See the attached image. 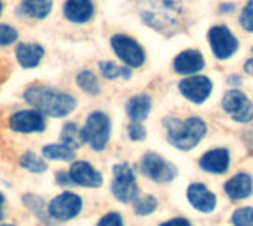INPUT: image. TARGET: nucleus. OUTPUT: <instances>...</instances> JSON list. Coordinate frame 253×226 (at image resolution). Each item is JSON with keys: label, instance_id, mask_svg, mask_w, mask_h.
Segmentation results:
<instances>
[{"label": "nucleus", "instance_id": "a878e982", "mask_svg": "<svg viewBox=\"0 0 253 226\" xmlns=\"http://www.w3.org/2000/svg\"><path fill=\"white\" fill-rule=\"evenodd\" d=\"M157 206L159 201L154 195H144V197H138L133 201V212L138 216H148L156 212Z\"/></svg>", "mask_w": 253, "mask_h": 226}, {"label": "nucleus", "instance_id": "6e6552de", "mask_svg": "<svg viewBox=\"0 0 253 226\" xmlns=\"http://www.w3.org/2000/svg\"><path fill=\"white\" fill-rule=\"evenodd\" d=\"M82 207H83L82 198L71 191H65L56 195L55 198H52V201L47 206V215L53 221L67 222L77 218L82 212Z\"/></svg>", "mask_w": 253, "mask_h": 226}, {"label": "nucleus", "instance_id": "f704fd0d", "mask_svg": "<svg viewBox=\"0 0 253 226\" xmlns=\"http://www.w3.org/2000/svg\"><path fill=\"white\" fill-rule=\"evenodd\" d=\"M159 226H193L191 222L185 218H173L170 221H166L163 224H160Z\"/></svg>", "mask_w": 253, "mask_h": 226}, {"label": "nucleus", "instance_id": "1a4fd4ad", "mask_svg": "<svg viewBox=\"0 0 253 226\" xmlns=\"http://www.w3.org/2000/svg\"><path fill=\"white\" fill-rule=\"evenodd\" d=\"M208 37H209V43H211L213 55L221 61L231 58L239 49V41L236 36L225 25L212 27L209 30Z\"/></svg>", "mask_w": 253, "mask_h": 226}, {"label": "nucleus", "instance_id": "423d86ee", "mask_svg": "<svg viewBox=\"0 0 253 226\" xmlns=\"http://www.w3.org/2000/svg\"><path fill=\"white\" fill-rule=\"evenodd\" d=\"M141 172L145 178L154 181L156 184H169L178 176V169L175 164L163 158L157 152H147L141 158Z\"/></svg>", "mask_w": 253, "mask_h": 226}, {"label": "nucleus", "instance_id": "f3484780", "mask_svg": "<svg viewBox=\"0 0 253 226\" xmlns=\"http://www.w3.org/2000/svg\"><path fill=\"white\" fill-rule=\"evenodd\" d=\"M205 68V58L200 50L188 49L176 55L173 61V70L178 74L182 75H191L197 74Z\"/></svg>", "mask_w": 253, "mask_h": 226}, {"label": "nucleus", "instance_id": "2f4dec72", "mask_svg": "<svg viewBox=\"0 0 253 226\" xmlns=\"http://www.w3.org/2000/svg\"><path fill=\"white\" fill-rule=\"evenodd\" d=\"M127 135H129L130 141L139 142V141H144V139H145V136H147V130H145V127H144L141 123H135V121H132V123L127 126Z\"/></svg>", "mask_w": 253, "mask_h": 226}, {"label": "nucleus", "instance_id": "a211bd4d", "mask_svg": "<svg viewBox=\"0 0 253 226\" xmlns=\"http://www.w3.org/2000/svg\"><path fill=\"white\" fill-rule=\"evenodd\" d=\"M15 56L22 68L33 70L42 62L44 49L39 43H19L15 49Z\"/></svg>", "mask_w": 253, "mask_h": 226}, {"label": "nucleus", "instance_id": "412c9836", "mask_svg": "<svg viewBox=\"0 0 253 226\" xmlns=\"http://www.w3.org/2000/svg\"><path fill=\"white\" fill-rule=\"evenodd\" d=\"M53 7L52 0H21L18 12L33 19H44Z\"/></svg>", "mask_w": 253, "mask_h": 226}, {"label": "nucleus", "instance_id": "393cba45", "mask_svg": "<svg viewBox=\"0 0 253 226\" xmlns=\"http://www.w3.org/2000/svg\"><path fill=\"white\" fill-rule=\"evenodd\" d=\"M19 164H21L22 169H25V170H28L31 173H36V175L44 173L47 170V164L44 163V160L40 158L39 155H36L31 151H27V152H24L21 155Z\"/></svg>", "mask_w": 253, "mask_h": 226}, {"label": "nucleus", "instance_id": "72a5a7b5", "mask_svg": "<svg viewBox=\"0 0 253 226\" xmlns=\"http://www.w3.org/2000/svg\"><path fill=\"white\" fill-rule=\"evenodd\" d=\"M55 182L58 185H61V187H71V185H74L71 178H70V175H68V172H56L55 173Z\"/></svg>", "mask_w": 253, "mask_h": 226}, {"label": "nucleus", "instance_id": "bb28decb", "mask_svg": "<svg viewBox=\"0 0 253 226\" xmlns=\"http://www.w3.org/2000/svg\"><path fill=\"white\" fill-rule=\"evenodd\" d=\"M22 203L40 219H43V215L47 213V209L44 207V201L37 197V195H33V194H25L22 197Z\"/></svg>", "mask_w": 253, "mask_h": 226}, {"label": "nucleus", "instance_id": "f03ea898", "mask_svg": "<svg viewBox=\"0 0 253 226\" xmlns=\"http://www.w3.org/2000/svg\"><path fill=\"white\" fill-rule=\"evenodd\" d=\"M24 99L44 117L62 118L77 107V99L65 92L46 86H31L24 92Z\"/></svg>", "mask_w": 253, "mask_h": 226}, {"label": "nucleus", "instance_id": "b1692460", "mask_svg": "<svg viewBox=\"0 0 253 226\" xmlns=\"http://www.w3.org/2000/svg\"><path fill=\"white\" fill-rule=\"evenodd\" d=\"M76 83L79 86V89H82L83 92H86L87 95H99L101 93V84L98 77L89 71V70H83L77 74L76 77Z\"/></svg>", "mask_w": 253, "mask_h": 226}, {"label": "nucleus", "instance_id": "dca6fc26", "mask_svg": "<svg viewBox=\"0 0 253 226\" xmlns=\"http://www.w3.org/2000/svg\"><path fill=\"white\" fill-rule=\"evenodd\" d=\"M224 191L227 197L233 201H242L252 195L253 192V179L252 176L246 172H239L233 178H230L225 185Z\"/></svg>", "mask_w": 253, "mask_h": 226}, {"label": "nucleus", "instance_id": "20e7f679", "mask_svg": "<svg viewBox=\"0 0 253 226\" xmlns=\"http://www.w3.org/2000/svg\"><path fill=\"white\" fill-rule=\"evenodd\" d=\"M84 144L93 151L101 152L107 148L111 135V120L102 111H93L87 115L84 126L82 127Z\"/></svg>", "mask_w": 253, "mask_h": 226}, {"label": "nucleus", "instance_id": "39448f33", "mask_svg": "<svg viewBox=\"0 0 253 226\" xmlns=\"http://www.w3.org/2000/svg\"><path fill=\"white\" fill-rule=\"evenodd\" d=\"M111 192L114 198L123 204L133 203L138 198L139 189L136 185V176L127 163H119L113 167Z\"/></svg>", "mask_w": 253, "mask_h": 226}, {"label": "nucleus", "instance_id": "4468645a", "mask_svg": "<svg viewBox=\"0 0 253 226\" xmlns=\"http://www.w3.org/2000/svg\"><path fill=\"white\" fill-rule=\"evenodd\" d=\"M187 198L191 207L200 213H213L216 209V195L205 184H191L187 189Z\"/></svg>", "mask_w": 253, "mask_h": 226}, {"label": "nucleus", "instance_id": "c85d7f7f", "mask_svg": "<svg viewBox=\"0 0 253 226\" xmlns=\"http://www.w3.org/2000/svg\"><path fill=\"white\" fill-rule=\"evenodd\" d=\"M98 67L107 80H116L117 77H122V67L116 65L111 61H101Z\"/></svg>", "mask_w": 253, "mask_h": 226}, {"label": "nucleus", "instance_id": "6ab92c4d", "mask_svg": "<svg viewBox=\"0 0 253 226\" xmlns=\"http://www.w3.org/2000/svg\"><path fill=\"white\" fill-rule=\"evenodd\" d=\"M95 7L92 0H65L64 15L74 24H84L92 19Z\"/></svg>", "mask_w": 253, "mask_h": 226}, {"label": "nucleus", "instance_id": "4be33fe9", "mask_svg": "<svg viewBox=\"0 0 253 226\" xmlns=\"http://www.w3.org/2000/svg\"><path fill=\"white\" fill-rule=\"evenodd\" d=\"M59 139H61L62 145H65L67 148H70L73 151L80 148L82 145H84L82 127H79V124H76V123H67L59 133Z\"/></svg>", "mask_w": 253, "mask_h": 226}, {"label": "nucleus", "instance_id": "aec40b11", "mask_svg": "<svg viewBox=\"0 0 253 226\" xmlns=\"http://www.w3.org/2000/svg\"><path fill=\"white\" fill-rule=\"evenodd\" d=\"M150 111H151V98L145 93L130 98L126 104V114L135 123L144 121L148 117Z\"/></svg>", "mask_w": 253, "mask_h": 226}, {"label": "nucleus", "instance_id": "2eb2a0df", "mask_svg": "<svg viewBox=\"0 0 253 226\" xmlns=\"http://www.w3.org/2000/svg\"><path fill=\"white\" fill-rule=\"evenodd\" d=\"M230 161H231V155L227 148H213L200 157L199 166L206 173L224 175L228 172Z\"/></svg>", "mask_w": 253, "mask_h": 226}, {"label": "nucleus", "instance_id": "f257e3e1", "mask_svg": "<svg viewBox=\"0 0 253 226\" xmlns=\"http://www.w3.org/2000/svg\"><path fill=\"white\" fill-rule=\"evenodd\" d=\"M141 19L160 33H175L188 21L187 0H139Z\"/></svg>", "mask_w": 253, "mask_h": 226}, {"label": "nucleus", "instance_id": "5701e85b", "mask_svg": "<svg viewBox=\"0 0 253 226\" xmlns=\"http://www.w3.org/2000/svg\"><path fill=\"white\" fill-rule=\"evenodd\" d=\"M42 155L46 160H58V161H73L76 152L67 148L62 144H49L42 148Z\"/></svg>", "mask_w": 253, "mask_h": 226}, {"label": "nucleus", "instance_id": "c9c22d12", "mask_svg": "<svg viewBox=\"0 0 253 226\" xmlns=\"http://www.w3.org/2000/svg\"><path fill=\"white\" fill-rule=\"evenodd\" d=\"M245 71H246L248 74H253V58L252 59H249V61L245 64Z\"/></svg>", "mask_w": 253, "mask_h": 226}, {"label": "nucleus", "instance_id": "7c9ffc66", "mask_svg": "<svg viewBox=\"0 0 253 226\" xmlns=\"http://www.w3.org/2000/svg\"><path fill=\"white\" fill-rule=\"evenodd\" d=\"M240 25L248 31L253 33V0H249L240 13Z\"/></svg>", "mask_w": 253, "mask_h": 226}, {"label": "nucleus", "instance_id": "c756f323", "mask_svg": "<svg viewBox=\"0 0 253 226\" xmlns=\"http://www.w3.org/2000/svg\"><path fill=\"white\" fill-rule=\"evenodd\" d=\"M18 38V31L7 25V24H0V46H9L15 43Z\"/></svg>", "mask_w": 253, "mask_h": 226}, {"label": "nucleus", "instance_id": "473e14b6", "mask_svg": "<svg viewBox=\"0 0 253 226\" xmlns=\"http://www.w3.org/2000/svg\"><path fill=\"white\" fill-rule=\"evenodd\" d=\"M96 226H125V224H123V218H122L120 213L110 212V213L104 215L99 219V222H98Z\"/></svg>", "mask_w": 253, "mask_h": 226}, {"label": "nucleus", "instance_id": "cd10ccee", "mask_svg": "<svg viewBox=\"0 0 253 226\" xmlns=\"http://www.w3.org/2000/svg\"><path fill=\"white\" fill-rule=\"evenodd\" d=\"M231 224L234 226H253V207H240L231 216Z\"/></svg>", "mask_w": 253, "mask_h": 226}, {"label": "nucleus", "instance_id": "ea45409f", "mask_svg": "<svg viewBox=\"0 0 253 226\" xmlns=\"http://www.w3.org/2000/svg\"><path fill=\"white\" fill-rule=\"evenodd\" d=\"M0 226H13V225H7V224H0Z\"/></svg>", "mask_w": 253, "mask_h": 226}, {"label": "nucleus", "instance_id": "9d476101", "mask_svg": "<svg viewBox=\"0 0 253 226\" xmlns=\"http://www.w3.org/2000/svg\"><path fill=\"white\" fill-rule=\"evenodd\" d=\"M224 111L237 123H249L253 120V102L240 90H230L222 99Z\"/></svg>", "mask_w": 253, "mask_h": 226}, {"label": "nucleus", "instance_id": "7ed1b4c3", "mask_svg": "<svg viewBox=\"0 0 253 226\" xmlns=\"http://www.w3.org/2000/svg\"><path fill=\"white\" fill-rule=\"evenodd\" d=\"M163 124L166 127L169 144L181 151H190L196 148L208 133L206 123L199 117H188L185 120L166 117Z\"/></svg>", "mask_w": 253, "mask_h": 226}, {"label": "nucleus", "instance_id": "58836bf2", "mask_svg": "<svg viewBox=\"0 0 253 226\" xmlns=\"http://www.w3.org/2000/svg\"><path fill=\"white\" fill-rule=\"evenodd\" d=\"M1 13H3V1L0 0V16H1Z\"/></svg>", "mask_w": 253, "mask_h": 226}, {"label": "nucleus", "instance_id": "4c0bfd02", "mask_svg": "<svg viewBox=\"0 0 253 226\" xmlns=\"http://www.w3.org/2000/svg\"><path fill=\"white\" fill-rule=\"evenodd\" d=\"M3 206H4V195L0 192V221L3 219Z\"/></svg>", "mask_w": 253, "mask_h": 226}, {"label": "nucleus", "instance_id": "0eeeda50", "mask_svg": "<svg viewBox=\"0 0 253 226\" xmlns=\"http://www.w3.org/2000/svg\"><path fill=\"white\" fill-rule=\"evenodd\" d=\"M111 47L122 62L129 68H139L145 62V50L132 37L126 34H114L111 37Z\"/></svg>", "mask_w": 253, "mask_h": 226}, {"label": "nucleus", "instance_id": "9b49d317", "mask_svg": "<svg viewBox=\"0 0 253 226\" xmlns=\"http://www.w3.org/2000/svg\"><path fill=\"white\" fill-rule=\"evenodd\" d=\"M9 127L16 133H42L46 129V118L36 110H21L9 117Z\"/></svg>", "mask_w": 253, "mask_h": 226}, {"label": "nucleus", "instance_id": "ddd939ff", "mask_svg": "<svg viewBox=\"0 0 253 226\" xmlns=\"http://www.w3.org/2000/svg\"><path fill=\"white\" fill-rule=\"evenodd\" d=\"M68 175H70L74 187L99 188L104 184L102 175L89 161H74L70 166Z\"/></svg>", "mask_w": 253, "mask_h": 226}, {"label": "nucleus", "instance_id": "f8f14e48", "mask_svg": "<svg viewBox=\"0 0 253 226\" xmlns=\"http://www.w3.org/2000/svg\"><path fill=\"white\" fill-rule=\"evenodd\" d=\"M178 89L185 99H188L193 104L200 105L209 99L212 89H213V84H212L209 77L194 75V77H188V78L181 80L178 84Z\"/></svg>", "mask_w": 253, "mask_h": 226}, {"label": "nucleus", "instance_id": "e433bc0d", "mask_svg": "<svg viewBox=\"0 0 253 226\" xmlns=\"http://www.w3.org/2000/svg\"><path fill=\"white\" fill-rule=\"evenodd\" d=\"M233 9H234V4L233 3H224V4H221V10L222 12H230Z\"/></svg>", "mask_w": 253, "mask_h": 226}]
</instances>
